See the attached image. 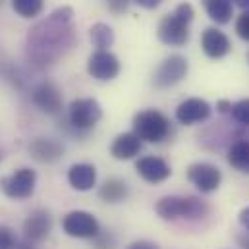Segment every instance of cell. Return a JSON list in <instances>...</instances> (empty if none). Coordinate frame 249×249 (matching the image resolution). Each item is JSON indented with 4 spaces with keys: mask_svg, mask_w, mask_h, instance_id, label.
<instances>
[{
    "mask_svg": "<svg viewBox=\"0 0 249 249\" xmlns=\"http://www.w3.org/2000/svg\"><path fill=\"white\" fill-rule=\"evenodd\" d=\"M53 232V214L47 209L33 211L23 222V236L31 244L45 242Z\"/></svg>",
    "mask_w": 249,
    "mask_h": 249,
    "instance_id": "12",
    "label": "cell"
},
{
    "mask_svg": "<svg viewBox=\"0 0 249 249\" xmlns=\"http://www.w3.org/2000/svg\"><path fill=\"white\" fill-rule=\"evenodd\" d=\"M87 73L97 81H112L120 73V60L110 51H95L87 58Z\"/></svg>",
    "mask_w": 249,
    "mask_h": 249,
    "instance_id": "10",
    "label": "cell"
},
{
    "mask_svg": "<svg viewBox=\"0 0 249 249\" xmlns=\"http://www.w3.org/2000/svg\"><path fill=\"white\" fill-rule=\"evenodd\" d=\"M157 35L168 47H184L189 41V21L172 12L160 19Z\"/></svg>",
    "mask_w": 249,
    "mask_h": 249,
    "instance_id": "8",
    "label": "cell"
},
{
    "mask_svg": "<svg viewBox=\"0 0 249 249\" xmlns=\"http://www.w3.org/2000/svg\"><path fill=\"white\" fill-rule=\"evenodd\" d=\"M230 108H232V103H230V101H226V99L216 101V110H218L220 114H228V112H230Z\"/></svg>",
    "mask_w": 249,
    "mask_h": 249,
    "instance_id": "30",
    "label": "cell"
},
{
    "mask_svg": "<svg viewBox=\"0 0 249 249\" xmlns=\"http://www.w3.org/2000/svg\"><path fill=\"white\" fill-rule=\"evenodd\" d=\"M31 103L45 114L56 116L62 112L64 99L60 89L51 81H41L31 89Z\"/></svg>",
    "mask_w": 249,
    "mask_h": 249,
    "instance_id": "9",
    "label": "cell"
},
{
    "mask_svg": "<svg viewBox=\"0 0 249 249\" xmlns=\"http://www.w3.org/2000/svg\"><path fill=\"white\" fill-rule=\"evenodd\" d=\"M29 155L41 164H54L64 157V145L53 137H35L29 143Z\"/></svg>",
    "mask_w": 249,
    "mask_h": 249,
    "instance_id": "15",
    "label": "cell"
},
{
    "mask_svg": "<svg viewBox=\"0 0 249 249\" xmlns=\"http://www.w3.org/2000/svg\"><path fill=\"white\" fill-rule=\"evenodd\" d=\"M187 180L201 193H213L222 184V172L214 164L195 162V164H191L187 168Z\"/></svg>",
    "mask_w": 249,
    "mask_h": 249,
    "instance_id": "11",
    "label": "cell"
},
{
    "mask_svg": "<svg viewBox=\"0 0 249 249\" xmlns=\"http://www.w3.org/2000/svg\"><path fill=\"white\" fill-rule=\"evenodd\" d=\"M73 43V10L70 6H62L29 29L25 39V54L29 64L35 68H47L66 56Z\"/></svg>",
    "mask_w": 249,
    "mask_h": 249,
    "instance_id": "1",
    "label": "cell"
},
{
    "mask_svg": "<svg viewBox=\"0 0 249 249\" xmlns=\"http://www.w3.org/2000/svg\"><path fill=\"white\" fill-rule=\"evenodd\" d=\"M131 125H133V133L141 141H147V143H162L172 133V125H170L168 116L155 108L139 110L133 116Z\"/></svg>",
    "mask_w": 249,
    "mask_h": 249,
    "instance_id": "3",
    "label": "cell"
},
{
    "mask_svg": "<svg viewBox=\"0 0 249 249\" xmlns=\"http://www.w3.org/2000/svg\"><path fill=\"white\" fill-rule=\"evenodd\" d=\"M127 249H159V246H157V244H153V242H147V240H139V242L129 244Z\"/></svg>",
    "mask_w": 249,
    "mask_h": 249,
    "instance_id": "29",
    "label": "cell"
},
{
    "mask_svg": "<svg viewBox=\"0 0 249 249\" xmlns=\"http://www.w3.org/2000/svg\"><path fill=\"white\" fill-rule=\"evenodd\" d=\"M14 249H35V248L31 246V242H27V244H16Z\"/></svg>",
    "mask_w": 249,
    "mask_h": 249,
    "instance_id": "33",
    "label": "cell"
},
{
    "mask_svg": "<svg viewBox=\"0 0 249 249\" xmlns=\"http://www.w3.org/2000/svg\"><path fill=\"white\" fill-rule=\"evenodd\" d=\"M129 4H131V0H107V6H108V10H110L114 16L124 14L125 10L129 8Z\"/></svg>",
    "mask_w": 249,
    "mask_h": 249,
    "instance_id": "28",
    "label": "cell"
},
{
    "mask_svg": "<svg viewBox=\"0 0 249 249\" xmlns=\"http://www.w3.org/2000/svg\"><path fill=\"white\" fill-rule=\"evenodd\" d=\"M248 60H249V56H248Z\"/></svg>",
    "mask_w": 249,
    "mask_h": 249,
    "instance_id": "38",
    "label": "cell"
},
{
    "mask_svg": "<svg viewBox=\"0 0 249 249\" xmlns=\"http://www.w3.org/2000/svg\"><path fill=\"white\" fill-rule=\"evenodd\" d=\"M238 6H242L244 10H249V0H236Z\"/></svg>",
    "mask_w": 249,
    "mask_h": 249,
    "instance_id": "34",
    "label": "cell"
},
{
    "mask_svg": "<svg viewBox=\"0 0 249 249\" xmlns=\"http://www.w3.org/2000/svg\"><path fill=\"white\" fill-rule=\"evenodd\" d=\"M93 248L95 249H114L116 248V236L108 230H101L93 238Z\"/></svg>",
    "mask_w": 249,
    "mask_h": 249,
    "instance_id": "25",
    "label": "cell"
},
{
    "mask_svg": "<svg viewBox=\"0 0 249 249\" xmlns=\"http://www.w3.org/2000/svg\"><path fill=\"white\" fill-rule=\"evenodd\" d=\"M246 249H249V244H248V246H246Z\"/></svg>",
    "mask_w": 249,
    "mask_h": 249,
    "instance_id": "37",
    "label": "cell"
},
{
    "mask_svg": "<svg viewBox=\"0 0 249 249\" xmlns=\"http://www.w3.org/2000/svg\"><path fill=\"white\" fill-rule=\"evenodd\" d=\"M230 114L240 125L249 127V99H242V101L234 103L230 108Z\"/></svg>",
    "mask_w": 249,
    "mask_h": 249,
    "instance_id": "24",
    "label": "cell"
},
{
    "mask_svg": "<svg viewBox=\"0 0 249 249\" xmlns=\"http://www.w3.org/2000/svg\"><path fill=\"white\" fill-rule=\"evenodd\" d=\"M211 114H213V107L205 99H199V97H191V99L182 101L176 108V120L184 125L205 122L211 118Z\"/></svg>",
    "mask_w": 249,
    "mask_h": 249,
    "instance_id": "13",
    "label": "cell"
},
{
    "mask_svg": "<svg viewBox=\"0 0 249 249\" xmlns=\"http://www.w3.org/2000/svg\"><path fill=\"white\" fill-rule=\"evenodd\" d=\"M2 2H4V0H0V6H2Z\"/></svg>",
    "mask_w": 249,
    "mask_h": 249,
    "instance_id": "36",
    "label": "cell"
},
{
    "mask_svg": "<svg viewBox=\"0 0 249 249\" xmlns=\"http://www.w3.org/2000/svg\"><path fill=\"white\" fill-rule=\"evenodd\" d=\"M238 220H240V224H242V226L249 232V207H244V209L240 211Z\"/></svg>",
    "mask_w": 249,
    "mask_h": 249,
    "instance_id": "31",
    "label": "cell"
},
{
    "mask_svg": "<svg viewBox=\"0 0 249 249\" xmlns=\"http://www.w3.org/2000/svg\"><path fill=\"white\" fill-rule=\"evenodd\" d=\"M135 2H137L141 8H147V10H155V8H157V6H159L162 0H135Z\"/></svg>",
    "mask_w": 249,
    "mask_h": 249,
    "instance_id": "32",
    "label": "cell"
},
{
    "mask_svg": "<svg viewBox=\"0 0 249 249\" xmlns=\"http://www.w3.org/2000/svg\"><path fill=\"white\" fill-rule=\"evenodd\" d=\"M203 8H205L207 16L218 25L228 23L234 16V2L232 0H203Z\"/></svg>",
    "mask_w": 249,
    "mask_h": 249,
    "instance_id": "20",
    "label": "cell"
},
{
    "mask_svg": "<svg viewBox=\"0 0 249 249\" xmlns=\"http://www.w3.org/2000/svg\"><path fill=\"white\" fill-rule=\"evenodd\" d=\"M141 149H143V141L133 131H127V133H120L112 141L110 155L116 160H131L141 153Z\"/></svg>",
    "mask_w": 249,
    "mask_h": 249,
    "instance_id": "17",
    "label": "cell"
},
{
    "mask_svg": "<svg viewBox=\"0 0 249 249\" xmlns=\"http://www.w3.org/2000/svg\"><path fill=\"white\" fill-rule=\"evenodd\" d=\"M189 71V64L187 58L182 54H170L166 56L162 62L159 64V68L155 70L153 75V85L157 89H168L178 85Z\"/></svg>",
    "mask_w": 249,
    "mask_h": 249,
    "instance_id": "5",
    "label": "cell"
},
{
    "mask_svg": "<svg viewBox=\"0 0 249 249\" xmlns=\"http://www.w3.org/2000/svg\"><path fill=\"white\" fill-rule=\"evenodd\" d=\"M62 228L70 238H77V240H93L101 232L99 220L87 211L68 213L62 218Z\"/></svg>",
    "mask_w": 249,
    "mask_h": 249,
    "instance_id": "7",
    "label": "cell"
},
{
    "mask_svg": "<svg viewBox=\"0 0 249 249\" xmlns=\"http://www.w3.org/2000/svg\"><path fill=\"white\" fill-rule=\"evenodd\" d=\"M0 160H2V151H0Z\"/></svg>",
    "mask_w": 249,
    "mask_h": 249,
    "instance_id": "35",
    "label": "cell"
},
{
    "mask_svg": "<svg viewBox=\"0 0 249 249\" xmlns=\"http://www.w3.org/2000/svg\"><path fill=\"white\" fill-rule=\"evenodd\" d=\"M93 45L97 47V51H108L114 43V29L107 23H95L89 31Z\"/></svg>",
    "mask_w": 249,
    "mask_h": 249,
    "instance_id": "22",
    "label": "cell"
},
{
    "mask_svg": "<svg viewBox=\"0 0 249 249\" xmlns=\"http://www.w3.org/2000/svg\"><path fill=\"white\" fill-rule=\"evenodd\" d=\"M228 164L238 172L249 174V139H238L228 149Z\"/></svg>",
    "mask_w": 249,
    "mask_h": 249,
    "instance_id": "21",
    "label": "cell"
},
{
    "mask_svg": "<svg viewBox=\"0 0 249 249\" xmlns=\"http://www.w3.org/2000/svg\"><path fill=\"white\" fill-rule=\"evenodd\" d=\"M157 214L162 220H178V218H187V220H197L209 214V205L199 199V197H180V195H166L155 205Z\"/></svg>",
    "mask_w": 249,
    "mask_h": 249,
    "instance_id": "2",
    "label": "cell"
},
{
    "mask_svg": "<svg viewBox=\"0 0 249 249\" xmlns=\"http://www.w3.org/2000/svg\"><path fill=\"white\" fill-rule=\"evenodd\" d=\"M135 170L149 184H160V182L168 180L172 174L170 164L160 157H141L135 162Z\"/></svg>",
    "mask_w": 249,
    "mask_h": 249,
    "instance_id": "14",
    "label": "cell"
},
{
    "mask_svg": "<svg viewBox=\"0 0 249 249\" xmlns=\"http://www.w3.org/2000/svg\"><path fill=\"white\" fill-rule=\"evenodd\" d=\"M12 8L18 16L21 18H37L43 8H45V0H12Z\"/></svg>",
    "mask_w": 249,
    "mask_h": 249,
    "instance_id": "23",
    "label": "cell"
},
{
    "mask_svg": "<svg viewBox=\"0 0 249 249\" xmlns=\"http://www.w3.org/2000/svg\"><path fill=\"white\" fill-rule=\"evenodd\" d=\"M201 49L209 58H224L232 51V43L226 33H222L216 27H207L201 35Z\"/></svg>",
    "mask_w": 249,
    "mask_h": 249,
    "instance_id": "16",
    "label": "cell"
},
{
    "mask_svg": "<svg viewBox=\"0 0 249 249\" xmlns=\"http://www.w3.org/2000/svg\"><path fill=\"white\" fill-rule=\"evenodd\" d=\"M68 182L77 191H89L97 186V168L87 162H77L68 170Z\"/></svg>",
    "mask_w": 249,
    "mask_h": 249,
    "instance_id": "18",
    "label": "cell"
},
{
    "mask_svg": "<svg viewBox=\"0 0 249 249\" xmlns=\"http://www.w3.org/2000/svg\"><path fill=\"white\" fill-rule=\"evenodd\" d=\"M16 244H18L16 232L10 226L0 224V249H14Z\"/></svg>",
    "mask_w": 249,
    "mask_h": 249,
    "instance_id": "26",
    "label": "cell"
},
{
    "mask_svg": "<svg viewBox=\"0 0 249 249\" xmlns=\"http://www.w3.org/2000/svg\"><path fill=\"white\" fill-rule=\"evenodd\" d=\"M236 33H238L240 39L249 41V10H246V12L238 18V21H236Z\"/></svg>",
    "mask_w": 249,
    "mask_h": 249,
    "instance_id": "27",
    "label": "cell"
},
{
    "mask_svg": "<svg viewBox=\"0 0 249 249\" xmlns=\"http://www.w3.org/2000/svg\"><path fill=\"white\" fill-rule=\"evenodd\" d=\"M37 172L31 168H18L10 176L0 180V189L10 199H29L35 193Z\"/></svg>",
    "mask_w": 249,
    "mask_h": 249,
    "instance_id": "6",
    "label": "cell"
},
{
    "mask_svg": "<svg viewBox=\"0 0 249 249\" xmlns=\"http://www.w3.org/2000/svg\"><path fill=\"white\" fill-rule=\"evenodd\" d=\"M129 195V187L124 180L120 178H108L103 186L99 187V197L101 201L105 203H110V205H116V203H122L127 199Z\"/></svg>",
    "mask_w": 249,
    "mask_h": 249,
    "instance_id": "19",
    "label": "cell"
},
{
    "mask_svg": "<svg viewBox=\"0 0 249 249\" xmlns=\"http://www.w3.org/2000/svg\"><path fill=\"white\" fill-rule=\"evenodd\" d=\"M101 118H103V107L97 99H91V97L75 99L68 108V124L77 133L93 129L101 122Z\"/></svg>",
    "mask_w": 249,
    "mask_h": 249,
    "instance_id": "4",
    "label": "cell"
}]
</instances>
